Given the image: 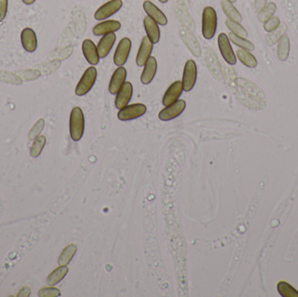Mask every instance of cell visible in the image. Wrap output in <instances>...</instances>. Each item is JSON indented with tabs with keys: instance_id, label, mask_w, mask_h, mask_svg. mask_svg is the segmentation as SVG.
Masks as SVG:
<instances>
[{
	"instance_id": "cell-1",
	"label": "cell",
	"mask_w": 298,
	"mask_h": 297,
	"mask_svg": "<svg viewBox=\"0 0 298 297\" xmlns=\"http://www.w3.org/2000/svg\"><path fill=\"white\" fill-rule=\"evenodd\" d=\"M242 82V87L244 88L245 94L243 103L245 104L247 107L253 108V109H264L266 107L265 101V94L261 90L259 87L251 83L250 81L245 80H240Z\"/></svg>"
},
{
	"instance_id": "cell-2",
	"label": "cell",
	"mask_w": 298,
	"mask_h": 297,
	"mask_svg": "<svg viewBox=\"0 0 298 297\" xmlns=\"http://www.w3.org/2000/svg\"><path fill=\"white\" fill-rule=\"evenodd\" d=\"M217 29V15L213 7H205L202 12V35L206 39H211Z\"/></svg>"
},
{
	"instance_id": "cell-3",
	"label": "cell",
	"mask_w": 298,
	"mask_h": 297,
	"mask_svg": "<svg viewBox=\"0 0 298 297\" xmlns=\"http://www.w3.org/2000/svg\"><path fill=\"white\" fill-rule=\"evenodd\" d=\"M85 130V118L81 108L74 107L70 116V135L74 142L80 141Z\"/></svg>"
},
{
	"instance_id": "cell-4",
	"label": "cell",
	"mask_w": 298,
	"mask_h": 297,
	"mask_svg": "<svg viewBox=\"0 0 298 297\" xmlns=\"http://www.w3.org/2000/svg\"><path fill=\"white\" fill-rule=\"evenodd\" d=\"M97 79V70L94 66L88 67L83 75L81 77L79 83L75 88V94L78 96H84L87 93L90 92L91 89L94 87V84Z\"/></svg>"
},
{
	"instance_id": "cell-5",
	"label": "cell",
	"mask_w": 298,
	"mask_h": 297,
	"mask_svg": "<svg viewBox=\"0 0 298 297\" xmlns=\"http://www.w3.org/2000/svg\"><path fill=\"white\" fill-rule=\"evenodd\" d=\"M197 80V66L193 59H188L184 66L181 83L183 91L189 92L194 88Z\"/></svg>"
},
{
	"instance_id": "cell-6",
	"label": "cell",
	"mask_w": 298,
	"mask_h": 297,
	"mask_svg": "<svg viewBox=\"0 0 298 297\" xmlns=\"http://www.w3.org/2000/svg\"><path fill=\"white\" fill-rule=\"evenodd\" d=\"M146 112L147 107L144 104H133L120 109L118 119L122 121H132L137 118L142 117L146 114Z\"/></svg>"
},
{
	"instance_id": "cell-7",
	"label": "cell",
	"mask_w": 298,
	"mask_h": 297,
	"mask_svg": "<svg viewBox=\"0 0 298 297\" xmlns=\"http://www.w3.org/2000/svg\"><path fill=\"white\" fill-rule=\"evenodd\" d=\"M123 3L122 0H110L101 5L94 13V18L96 20H104L115 15L122 9Z\"/></svg>"
},
{
	"instance_id": "cell-8",
	"label": "cell",
	"mask_w": 298,
	"mask_h": 297,
	"mask_svg": "<svg viewBox=\"0 0 298 297\" xmlns=\"http://www.w3.org/2000/svg\"><path fill=\"white\" fill-rule=\"evenodd\" d=\"M131 47H132V42L130 40V38H123L121 41L119 42L114 55L115 65L118 67L125 65L129 59Z\"/></svg>"
},
{
	"instance_id": "cell-9",
	"label": "cell",
	"mask_w": 298,
	"mask_h": 297,
	"mask_svg": "<svg viewBox=\"0 0 298 297\" xmlns=\"http://www.w3.org/2000/svg\"><path fill=\"white\" fill-rule=\"evenodd\" d=\"M186 108V102L183 100H178L174 103L166 106L164 109L160 111L159 118L160 121H168L173 120L182 114Z\"/></svg>"
},
{
	"instance_id": "cell-10",
	"label": "cell",
	"mask_w": 298,
	"mask_h": 297,
	"mask_svg": "<svg viewBox=\"0 0 298 297\" xmlns=\"http://www.w3.org/2000/svg\"><path fill=\"white\" fill-rule=\"evenodd\" d=\"M218 46L222 58L230 66L236 65V57L230 45L229 38L225 33H221L218 36Z\"/></svg>"
},
{
	"instance_id": "cell-11",
	"label": "cell",
	"mask_w": 298,
	"mask_h": 297,
	"mask_svg": "<svg viewBox=\"0 0 298 297\" xmlns=\"http://www.w3.org/2000/svg\"><path fill=\"white\" fill-rule=\"evenodd\" d=\"M127 79V70L123 66H119L117 69L115 70V73L112 75L111 80L109 82V92L111 94H117L119 90L122 88L124 85Z\"/></svg>"
},
{
	"instance_id": "cell-12",
	"label": "cell",
	"mask_w": 298,
	"mask_h": 297,
	"mask_svg": "<svg viewBox=\"0 0 298 297\" xmlns=\"http://www.w3.org/2000/svg\"><path fill=\"white\" fill-rule=\"evenodd\" d=\"M143 9L146 11L148 16L151 17L152 20L155 21L157 24L159 25H166L167 24V18H166V15L163 13L162 11L159 10V8L151 1H149V0L144 1Z\"/></svg>"
},
{
	"instance_id": "cell-13",
	"label": "cell",
	"mask_w": 298,
	"mask_h": 297,
	"mask_svg": "<svg viewBox=\"0 0 298 297\" xmlns=\"http://www.w3.org/2000/svg\"><path fill=\"white\" fill-rule=\"evenodd\" d=\"M82 52L85 59L90 65L96 66L100 62V55L98 52L97 46L91 39H85L82 43Z\"/></svg>"
},
{
	"instance_id": "cell-14",
	"label": "cell",
	"mask_w": 298,
	"mask_h": 297,
	"mask_svg": "<svg viewBox=\"0 0 298 297\" xmlns=\"http://www.w3.org/2000/svg\"><path fill=\"white\" fill-rule=\"evenodd\" d=\"M182 92H183V86H182L181 81L177 80L175 82H173L167 88V90L166 91V93L163 96V105L166 107V106H169L171 104L174 103L180 98Z\"/></svg>"
},
{
	"instance_id": "cell-15",
	"label": "cell",
	"mask_w": 298,
	"mask_h": 297,
	"mask_svg": "<svg viewBox=\"0 0 298 297\" xmlns=\"http://www.w3.org/2000/svg\"><path fill=\"white\" fill-rule=\"evenodd\" d=\"M133 91H134V88H133L132 84L126 81L122 88L117 93V96L115 98V107H117L118 109H122L126 106H128V104L129 103V101L132 98Z\"/></svg>"
},
{
	"instance_id": "cell-16",
	"label": "cell",
	"mask_w": 298,
	"mask_h": 297,
	"mask_svg": "<svg viewBox=\"0 0 298 297\" xmlns=\"http://www.w3.org/2000/svg\"><path fill=\"white\" fill-rule=\"evenodd\" d=\"M153 44L148 37H144L136 56V64L138 66H144L148 59L151 57Z\"/></svg>"
},
{
	"instance_id": "cell-17",
	"label": "cell",
	"mask_w": 298,
	"mask_h": 297,
	"mask_svg": "<svg viewBox=\"0 0 298 297\" xmlns=\"http://www.w3.org/2000/svg\"><path fill=\"white\" fill-rule=\"evenodd\" d=\"M115 41H116V35L115 32L102 36L97 45L98 52L101 59H105L110 53Z\"/></svg>"
},
{
	"instance_id": "cell-18",
	"label": "cell",
	"mask_w": 298,
	"mask_h": 297,
	"mask_svg": "<svg viewBox=\"0 0 298 297\" xmlns=\"http://www.w3.org/2000/svg\"><path fill=\"white\" fill-rule=\"evenodd\" d=\"M122 27V24L117 20H107L101 22L93 28V33L95 36H103L105 34L115 32Z\"/></svg>"
},
{
	"instance_id": "cell-19",
	"label": "cell",
	"mask_w": 298,
	"mask_h": 297,
	"mask_svg": "<svg viewBox=\"0 0 298 297\" xmlns=\"http://www.w3.org/2000/svg\"><path fill=\"white\" fill-rule=\"evenodd\" d=\"M21 43L24 50L28 52H33L37 49L38 42L34 31L31 28H24L21 32Z\"/></svg>"
},
{
	"instance_id": "cell-20",
	"label": "cell",
	"mask_w": 298,
	"mask_h": 297,
	"mask_svg": "<svg viewBox=\"0 0 298 297\" xmlns=\"http://www.w3.org/2000/svg\"><path fill=\"white\" fill-rule=\"evenodd\" d=\"M157 72V60L154 57L151 56L146 64L144 65L142 76H141V82L143 85H149L152 82L153 78L155 76Z\"/></svg>"
},
{
	"instance_id": "cell-21",
	"label": "cell",
	"mask_w": 298,
	"mask_h": 297,
	"mask_svg": "<svg viewBox=\"0 0 298 297\" xmlns=\"http://www.w3.org/2000/svg\"><path fill=\"white\" fill-rule=\"evenodd\" d=\"M180 38H182L184 43L186 44L194 56L198 57V56L201 55V47L199 45V42L190 31L185 28L181 27L180 28Z\"/></svg>"
},
{
	"instance_id": "cell-22",
	"label": "cell",
	"mask_w": 298,
	"mask_h": 297,
	"mask_svg": "<svg viewBox=\"0 0 298 297\" xmlns=\"http://www.w3.org/2000/svg\"><path fill=\"white\" fill-rule=\"evenodd\" d=\"M143 24L146 31L147 37L152 42V44H157L160 38L159 24H157L155 21L152 20V18L149 16L144 18Z\"/></svg>"
},
{
	"instance_id": "cell-23",
	"label": "cell",
	"mask_w": 298,
	"mask_h": 297,
	"mask_svg": "<svg viewBox=\"0 0 298 297\" xmlns=\"http://www.w3.org/2000/svg\"><path fill=\"white\" fill-rule=\"evenodd\" d=\"M68 273V268L66 266H60L57 268L55 270H53L51 275L47 277V284L50 286H53L56 284H59V282L64 279Z\"/></svg>"
},
{
	"instance_id": "cell-24",
	"label": "cell",
	"mask_w": 298,
	"mask_h": 297,
	"mask_svg": "<svg viewBox=\"0 0 298 297\" xmlns=\"http://www.w3.org/2000/svg\"><path fill=\"white\" fill-rule=\"evenodd\" d=\"M222 8L224 13L228 16L229 19L236 21L240 23L242 21V16L239 11L236 10V7L233 5L232 3L229 2L228 0H222Z\"/></svg>"
},
{
	"instance_id": "cell-25",
	"label": "cell",
	"mask_w": 298,
	"mask_h": 297,
	"mask_svg": "<svg viewBox=\"0 0 298 297\" xmlns=\"http://www.w3.org/2000/svg\"><path fill=\"white\" fill-rule=\"evenodd\" d=\"M289 54H290V39L286 35H283L278 43V59L281 61H285L288 59Z\"/></svg>"
},
{
	"instance_id": "cell-26",
	"label": "cell",
	"mask_w": 298,
	"mask_h": 297,
	"mask_svg": "<svg viewBox=\"0 0 298 297\" xmlns=\"http://www.w3.org/2000/svg\"><path fill=\"white\" fill-rule=\"evenodd\" d=\"M236 54H237V58L240 59V61L248 67L255 68L257 66V60L256 58L246 50L239 49V50H237Z\"/></svg>"
},
{
	"instance_id": "cell-27",
	"label": "cell",
	"mask_w": 298,
	"mask_h": 297,
	"mask_svg": "<svg viewBox=\"0 0 298 297\" xmlns=\"http://www.w3.org/2000/svg\"><path fill=\"white\" fill-rule=\"evenodd\" d=\"M77 247L74 244H70L66 247L62 253L60 254L59 258V264L60 266H66L73 259V256L76 254Z\"/></svg>"
},
{
	"instance_id": "cell-28",
	"label": "cell",
	"mask_w": 298,
	"mask_h": 297,
	"mask_svg": "<svg viewBox=\"0 0 298 297\" xmlns=\"http://www.w3.org/2000/svg\"><path fill=\"white\" fill-rule=\"evenodd\" d=\"M278 291L283 297H298V291L295 288L284 281L278 283Z\"/></svg>"
},
{
	"instance_id": "cell-29",
	"label": "cell",
	"mask_w": 298,
	"mask_h": 297,
	"mask_svg": "<svg viewBox=\"0 0 298 297\" xmlns=\"http://www.w3.org/2000/svg\"><path fill=\"white\" fill-rule=\"evenodd\" d=\"M225 24L227 27L229 28V30L232 31V33H234V34L237 35V36L242 37V38H246L248 36V32H247L246 30L238 22L228 18L226 20Z\"/></svg>"
},
{
	"instance_id": "cell-30",
	"label": "cell",
	"mask_w": 298,
	"mask_h": 297,
	"mask_svg": "<svg viewBox=\"0 0 298 297\" xmlns=\"http://www.w3.org/2000/svg\"><path fill=\"white\" fill-rule=\"evenodd\" d=\"M229 38L233 42V44H235V45L240 46L242 48L247 49L249 51H253L254 49H255V46H254L253 44L251 42L247 40L244 38H242V37H239L237 35L234 34L232 32L229 33Z\"/></svg>"
},
{
	"instance_id": "cell-31",
	"label": "cell",
	"mask_w": 298,
	"mask_h": 297,
	"mask_svg": "<svg viewBox=\"0 0 298 297\" xmlns=\"http://www.w3.org/2000/svg\"><path fill=\"white\" fill-rule=\"evenodd\" d=\"M276 10H277V4H276V3H273V2L268 3L266 6H264V8L260 10L259 15H258L259 20H260L261 22H264H264H266L268 19H270V18L274 15Z\"/></svg>"
},
{
	"instance_id": "cell-32",
	"label": "cell",
	"mask_w": 298,
	"mask_h": 297,
	"mask_svg": "<svg viewBox=\"0 0 298 297\" xmlns=\"http://www.w3.org/2000/svg\"><path fill=\"white\" fill-rule=\"evenodd\" d=\"M45 143H46V139L45 136H38V138L35 139L34 142L31 148V157L37 158L40 155Z\"/></svg>"
},
{
	"instance_id": "cell-33",
	"label": "cell",
	"mask_w": 298,
	"mask_h": 297,
	"mask_svg": "<svg viewBox=\"0 0 298 297\" xmlns=\"http://www.w3.org/2000/svg\"><path fill=\"white\" fill-rule=\"evenodd\" d=\"M286 29H287L286 24H283L280 26H278L275 31H272L271 34L267 35L266 42H267L268 45H274L275 43H277L278 39L281 38L282 36L286 31Z\"/></svg>"
},
{
	"instance_id": "cell-34",
	"label": "cell",
	"mask_w": 298,
	"mask_h": 297,
	"mask_svg": "<svg viewBox=\"0 0 298 297\" xmlns=\"http://www.w3.org/2000/svg\"><path fill=\"white\" fill-rule=\"evenodd\" d=\"M45 127V121L44 119H39L34 126L32 127L30 132H29V135H28V138L31 141H33L36 138H38V135L41 133L43 128Z\"/></svg>"
},
{
	"instance_id": "cell-35",
	"label": "cell",
	"mask_w": 298,
	"mask_h": 297,
	"mask_svg": "<svg viewBox=\"0 0 298 297\" xmlns=\"http://www.w3.org/2000/svg\"><path fill=\"white\" fill-rule=\"evenodd\" d=\"M0 80H3L4 82L16 84V85L22 83V80L19 77H17L13 73H8V72H0Z\"/></svg>"
},
{
	"instance_id": "cell-36",
	"label": "cell",
	"mask_w": 298,
	"mask_h": 297,
	"mask_svg": "<svg viewBox=\"0 0 298 297\" xmlns=\"http://www.w3.org/2000/svg\"><path fill=\"white\" fill-rule=\"evenodd\" d=\"M280 24V19L278 17H271L266 22H264V28L265 31L271 32L275 31Z\"/></svg>"
},
{
	"instance_id": "cell-37",
	"label": "cell",
	"mask_w": 298,
	"mask_h": 297,
	"mask_svg": "<svg viewBox=\"0 0 298 297\" xmlns=\"http://www.w3.org/2000/svg\"><path fill=\"white\" fill-rule=\"evenodd\" d=\"M60 291L56 288H44L38 292V297H59Z\"/></svg>"
},
{
	"instance_id": "cell-38",
	"label": "cell",
	"mask_w": 298,
	"mask_h": 297,
	"mask_svg": "<svg viewBox=\"0 0 298 297\" xmlns=\"http://www.w3.org/2000/svg\"><path fill=\"white\" fill-rule=\"evenodd\" d=\"M21 74L24 80H32L38 79L40 76V73L37 70H27V71H21Z\"/></svg>"
},
{
	"instance_id": "cell-39",
	"label": "cell",
	"mask_w": 298,
	"mask_h": 297,
	"mask_svg": "<svg viewBox=\"0 0 298 297\" xmlns=\"http://www.w3.org/2000/svg\"><path fill=\"white\" fill-rule=\"evenodd\" d=\"M8 0H0V22H2L6 16Z\"/></svg>"
},
{
	"instance_id": "cell-40",
	"label": "cell",
	"mask_w": 298,
	"mask_h": 297,
	"mask_svg": "<svg viewBox=\"0 0 298 297\" xmlns=\"http://www.w3.org/2000/svg\"><path fill=\"white\" fill-rule=\"evenodd\" d=\"M267 0H256L255 1V6L257 10H261L266 4Z\"/></svg>"
},
{
	"instance_id": "cell-41",
	"label": "cell",
	"mask_w": 298,
	"mask_h": 297,
	"mask_svg": "<svg viewBox=\"0 0 298 297\" xmlns=\"http://www.w3.org/2000/svg\"><path fill=\"white\" fill-rule=\"evenodd\" d=\"M30 293H31L30 289L28 287H24L19 291V294L17 295V296L18 297H29Z\"/></svg>"
},
{
	"instance_id": "cell-42",
	"label": "cell",
	"mask_w": 298,
	"mask_h": 297,
	"mask_svg": "<svg viewBox=\"0 0 298 297\" xmlns=\"http://www.w3.org/2000/svg\"><path fill=\"white\" fill-rule=\"evenodd\" d=\"M22 1H23L25 4H28V5H29V4H32V3H34L36 0H22Z\"/></svg>"
},
{
	"instance_id": "cell-43",
	"label": "cell",
	"mask_w": 298,
	"mask_h": 297,
	"mask_svg": "<svg viewBox=\"0 0 298 297\" xmlns=\"http://www.w3.org/2000/svg\"><path fill=\"white\" fill-rule=\"evenodd\" d=\"M159 1L160 3H166L168 0H159Z\"/></svg>"
},
{
	"instance_id": "cell-44",
	"label": "cell",
	"mask_w": 298,
	"mask_h": 297,
	"mask_svg": "<svg viewBox=\"0 0 298 297\" xmlns=\"http://www.w3.org/2000/svg\"><path fill=\"white\" fill-rule=\"evenodd\" d=\"M228 1H229V2H230V3H235L236 0H228Z\"/></svg>"
},
{
	"instance_id": "cell-45",
	"label": "cell",
	"mask_w": 298,
	"mask_h": 297,
	"mask_svg": "<svg viewBox=\"0 0 298 297\" xmlns=\"http://www.w3.org/2000/svg\"><path fill=\"white\" fill-rule=\"evenodd\" d=\"M181 1H182V3H184V4H185V0H181Z\"/></svg>"
}]
</instances>
